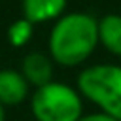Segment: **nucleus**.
<instances>
[{"label": "nucleus", "mask_w": 121, "mask_h": 121, "mask_svg": "<svg viewBox=\"0 0 121 121\" xmlns=\"http://www.w3.org/2000/svg\"><path fill=\"white\" fill-rule=\"evenodd\" d=\"M30 95V85L15 68H2L0 70V104L4 108L17 106L25 102Z\"/></svg>", "instance_id": "20e7f679"}, {"label": "nucleus", "mask_w": 121, "mask_h": 121, "mask_svg": "<svg viewBox=\"0 0 121 121\" xmlns=\"http://www.w3.org/2000/svg\"><path fill=\"white\" fill-rule=\"evenodd\" d=\"M21 74L28 81L30 87L38 89L49 81H53V60L49 55L42 51H30L23 57Z\"/></svg>", "instance_id": "39448f33"}, {"label": "nucleus", "mask_w": 121, "mask_h": 121, "mask_svg": "<svg viewBox=\"0 0 121 121\" xmlns=\"http://www.w3.org/2000/svg\"><path fill=\"white\" fill-rule=\"evenodd\" d=\"M0 121H6V108L0 104Z\"/></svg>", "instance_id": "9d476101"}, {"label": "nucleus", "mask_w": 121, "mask_h": 121, "mask_svg": "<svg viewBox=\"0 0 121 121\" xmlns=\"http://www.w3.org/2000/svg\"><path fill=\"white\" fill-rule=\"evenodd\" d=\"M34 121H78L83 115L81 95L76 87L62 81H49L30 95Z\"/></svg>", "instance_id": "7ed1b4c3"}, {"label": "nucleus", "mask_w": 121, "mask_h": 121, "mask_svg": "<svg viewBox=\"0 0 121 121\" xmlns=\"http://www.w3.org/2000/svg\"><path fill=\"white\" fill-rule=\"evenodd\" d=\"M21 17L30 21L32 25L57 21L66 13V0H23L21 2Z\"/></svg>", "instance_id": "423d86ee"}, {"label": "nucleus", "mask_w": 121, "mask_h": 121, "mask_svg": "<svg viewBox=\"0 0 121 121\" xmlns=\"http://www.w3.org/2000/svg\"><path fill=\"white\" fill-rule=\"evenodd\" d=\"M98 43L110 53L121 57V15L106 13L98 19Z\"/></svg>", "instance_id": "0eeeda50"}, {"label": "nucleus", "mask_w": 121, "mask_h": 121, "mask_svg": "<svg viewBox=\"0 0 121 121\" xmlns=\"http://www.w3.org/2000/svg\"><path fill=\"white\" fill-rule=\"evenodd\" d=\"M34 34V25L30 21H26L25 17L15 19L9 26H8V42L15 47H23L32 40Z\"/></svg>", "instance_id": "6e6552de"}, {"label": "nucleus", "mask_w": 121, "mask_h": 121, "mask_svg": "<svg viewBox=\"0 0 121 121\" xmlns=\"http://www.w3.org/2000/svg\"><path fill=\"white\" fill-rule=\"evenodd\" d=\"M98 45V19L87 11H70L57 19L49 30L47 49L60 66L85 62Z\"/></svg>", "instance_id": "f257e3e1"}, {"label": "nucleus", "mask_w": 121, "mask_h": 121, "mask_svg": "<svg viewBox=\"0 0 121 121\" xmlns=\"http://www.w3.org/2000/svg\"><path fill=\"white\" fill-rule=\"evenodd\" d=\"M78 121H117V119H113L102 112H93V113H83Z\"/></svg>", "instance_id": "1a4fd4ad"}, {"label": "nucleus", "mask_w": 121, "mask_h": 121, "mask_svg": "<svg viewBox=\"0 0 121 121\" xmlns=\"http://www.w3.org/2000/svg\"><path fill=\"white\" fill-rule=\"evenodd\" d=\"M78 91L98 112L121 121V64H91L78 76Z\"/></svg>", "instance_id": "f03ea898"}]
</instances>
